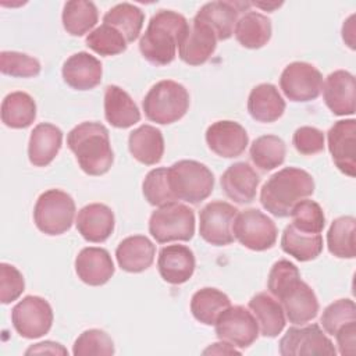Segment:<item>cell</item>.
Masks as SVG:
<instances>
[{
    "instance_id": "6da1fadb",
    "label": "cell",
    "mask_w": 356,
    "mask_h": 356,
    "mask_svg": "<svg viewBox=\"0 0 356 356\" xmlns=\"http://www.w3.org/2000/svg\"><path fill=\"white\" fill-rule=\"evenodd\" d=\"M189 31L188 19L172 10H160L149 21L139 39V50L153 65H167L174 61L177 49Z\"/></svg>"
},
{
    "instance_id": "7a4b0ae2",
    "label": "cell",
    "mask_w": 356,
    "mask_h": 356,
    "mask_svg": "<svg viewBox=\"0 0 356 356\" xmlns=\"http://www.w3.org/2000/svg\"><path fill=\"white\" fill-rule=\"evenodd\" d=\"M67 146L88 175L106 174L114 161L108 129L96 121H85L67 135Z\"/></svg>"
},
{
    "instance_id": "3957f363",
    "label": "cell",
    "mask_w": 356,
    "mask_h": 356,
    "mask_svg": "<svg viewBox=\"0 0 356 356\" xmlns=\"http://www.w3.org/2000/svg\"><path fill=\"white\" fill-rule=\"evenodd\" d=\"M314 192L313 177L298 167H285L274 172L260 189L261 206L275 217H288L292 207L312 196Z\"/></svg>"
},
{
    "instance_id": "277c9868",
    "label": "cell",
    "mask_w": 356,
    "mask_h": 356,
    "mask_svg": "<svg viewBox=\"0 0 356 356\" xmlns=\"http://www.w3.org/2000/svg\"><path fill=\"white\" fill-rule=\"evenodd\" d=\"M168 185L177 200L197 204L214 189V175L207 165L196 160H179L167 167Z\"/></svg>"
},
{
    "instance_id": "5b68a950",
    "label": "cell",
    "mask_w": 356,
    "mask_h": 356,
    "mask_svg": "<svg viewBox=\"0 0 356 356\" xmlns=\"http://www.w3.org/2000/svg\"><path fill=\"white\" fill-rule=\"evenodd\" d=\"M142 107L147 120L157 124H172L189 108V93L184 85L164 79L154 83L145 95Z\"/></svg>"
},
{
    "instance_id": "8992f818",
    "label": "cell",
    "mask_w": 356,
    "mask_h": 356,
    "mask_svg": "<svg viewBox=\"0 0 356 356\" xmlns=\"http://www.w3.org/2000/svg\"><path fill=\"white\" fill-rule=\"evenodd\" d=\"M75 216V202L61 189L43 192L33 207V221L39 231L46 235H61L67 232Z\"/></svg>"
},
{
    "instance_id": "52a82bcc",
    "label": "cell",
    "mask_w": 356,
    "mask_h": 356,
    "mask_svg": "<svg viewBox=\"0 0 356 356\" xmlns=\"http://www.w3.org/2000/svg\"><path fill=\"white\" fill-rule=\"evenodd\" d=\"M149 232L159 243L191 241L195 235V213L178 202L160 206L149 218Z\"/></svg>"
},
{
    "instance_id": "ba28073f",
    "label": "cell",
    "mask_w": 356,
    "mask_h": 356,
    "mask_svg": "<svg viewBox=\"0 0 356 356\" xmlns=\"http://www.w3.org/2000/svg\"><path fill=\"white\" fill-rule=\"evenodd\" d=\"M232 234L245 248L263 252L275 245L278 229L267 214L257 209H246L236 214L232 222Z\"/></svg>"
},
{
    "instance_id": "9c48e42d",
    "label": "cell",
    "mask_w": 356,
    "mask_h": 356,
    "mask_svg": "<svg viewBox=\"0 0 356 356\" xmlns=\"http://www.w3.org/2000/svg\"><path fill=\"white\" fill-rule=\"evenodd\" d=\"M11 321L14 330L22 338H40L51 328L53 309L46 299L28 295L13 307Z\"/></svg>"
},
{
    "instance_id": "30bf717a",
    "label": "cell",
    "mask_w": 356,
    "mask_h": 356,
    "mask_svg": "<svg viewBox=\"0 0 356 356\" xmlns=\"http://www.w3.org/2000/svg\"><path fill=\"white\" fill-rule=\"evenodd\" d=\"M216 335L235 348H249L259 337V325L252 312L243 306H228L214 323Z\"/></svg>"
},
{
    "instance_id": "8fae6325",
    "label": "cell",
    "mask_w": 356,
    "mask_h": 356,
    "mask_svg": "<svg viewBox=\"0 0 356 356\" xmlns=\"http://www.w3.org/2000/svg\"><path fill=\"white\" fill-rule=\"evenodd\" d=\"M282 356H335L332 341L324 334L318 324L291 327L280 341Z\"/></svg>"
},
{
    "instance_id": "7c38bea8",
    "label": "cell",
    "mask_w": 356,
    "mask_h": 356,
    "mask_svg": "<svg viewBox=\"0 0 356 356\" xmlns=\"http://www.w3.org/2000/svg\"><path fill=\"white\" fill-rule=\"evenodd\" d=\"M280 88L291 102H310L321 93L323 75L310 63L293 61L281 72Z\"/></svg>"
},
{
    "instance_id": "4fadbf2b",
    "label": "cell",
    "mask_w": 356,
    "mask_h": 356,
    "mask_svg": "<svg viewBox=\"0 0 356 356\" xmlns=\"http://www.w3.org/2000/svg\"><path fill=\"white\" fill-rule=\"evenodd\" d=\"M238 209L228 202L214 200L199 211V234L210 245L227 246L234 242L232 222Z\"/></svg>"
},
{
    "instance_id": "5bb4252c",
    "label": "cell",
    "mask_w": 356,
    "mask_h": 356,
    "mask_svg": "<svg viewBox=\"0 0 356 356\" xmlns=\"http://www.w3.org/2000/svg\"><path fill=\"white\" fill-rule=\"evenodd\" d=\"M289 323L303 325L318 313V300L314 291L302 280L296 278L277 296Z\"/></svg>"
},
{
    "instance_id": "9a60e30c",
    "label": "cell",
    "mask_w": 356,
    "mask_h": 356,
    "mask_svg": "<svg viewBox=\"0 0 356 356\" xmlns=\"http://www.w3.org/2000/svg\"><path fill=\"white\" fill-rule=\"evenodd\" d=\"M328 150L335 167L348 177L356 174V121H337L327 134Z\"/></svg>"
},
{
    "instance_id": "2e32d148",
    "label": "cell",
    "mask_w": 356,
    "mask_h": 356,
    "mask_svg": "<svg viewBox=\"0 0 356 356\" xmlns=\"http://www.w3.org/2000/svg\"><path fill=\"white\" fill-rule=\"evenodd\" d=\"M252 6L249 1H210L199 8L193 19L206 24L217 40H227L234 35L239 14Z\"/></svg>"
},
{
    "instance_id": "e0dca14e",
    "label": "cell",
    "mask_w": 356,
    "mask_h": 356,
    "mask_svg": "<svg viewBox=\"0 0 356 356\" xmlns=\"http://www.w3.org/2000/svg\"><path fill=\"white\" fill-rule=\"evenodd\" d=\"M206 143L217 156L234 159L245 152L249 143V136L246 129L239 122L221 120L213 122L207 128Z\"/></svg>"
},
{
    "instance_id": "ac0fdd59",
    "label": "cell",
    "mask_w": 356,
    "mask_h": 356,
    "mask_svg": "<svg viewBox=\"0 0 356 356\" xmlns=\"http://www.w3.org/2000/svg\"><path fill=\"white\" fill-rule=\"evenodd\" d=\"M323 99L335 115L355 114V76L345 70H337L323 83Z\"/></svg>"
},
{
    "instance_id": "d6986e66",
    "label": "cell",
    "mask_w": 356,
    "mask_h": 356,
    "mask_svg": "<svg viewBox=\"0 0 356 356\" xmlns=\"http://www.w3.org/2000/svg\"><path fill=\"white\" fill-rule=\"evenodd\" d=\"M195 266V254L185 245H167L159 252L157 270L160 277L168 284L179 285L189 281Z\"/></svg>"
},
{
    "instance_id": "ffe728a7",
    "label": "cell",
    "mask_w": 356,
    "mask_h": 356,
    "mask_svg": "<svg viewBox=\"0 0 356 356\" xmlns=\"http://www.w3.org/2000/svg\"><path fill=\"white\" fill-rule=\"evenodd\" d=\"M114 263L110 253L103 248H83L75 257V273L78 278L90 285L100 286L114 275Z\"/></svg>"
},
{
    "instance_id": "44dd1931",
    "label": "cell",
    "mask_w": 356,
    "mask_h": 356,
    "mask_svg": "<svg viewBox=\"0 0 356 356\" xmlns=\"http://www.w3.org/2000/svg\"><path fill=\"white\" fill-rule=\"evenodd\" d=\"M64 82L76 90H89L102 81V63L88 51H78L70 56L63 64Z\"/></svg>"
},
{
    "instance_id": "7402d4cb",
    "label": "cell",
    "mask_w": 356,
    "mask_h": 356,
    "mask_svg": "<svg viewBox=\"0 0 356 356\" xmlns=\"http://www.w3.org/2000/svg\"><path fill=\"white\" fill-rule=\"evenodd\" d=\"M224 193L239 204L252 203L260 184L259 174L245 161L229 165L220 179Z\"/></svg>"
},
{
    "instance_id": "603a6c76",
    "label": "cell",
    "mask_w": 356,
    "mask_h": 356,
    "mask_svg": "<svg viewBox=\"0 0 356 356\" xmlns=\"http://www.w3.org/2000/svg\"><path fill=\"white\" fill-rule=\"evenodd\" d=\"M114 213L103 203H90L78 211L76 229L88 242L102 243L114 231Z\"/></svg>"
},
{
    "instance_id": "cb8c5ba5",
    "label": "cell",
    "mask_w": 356,
    "mask_h": 356,
    "mask_svg": "<svg viewBox=\"0 0 356 356\" xmlns=\"http://www.w3.org/2000/svg\"><path fill=\"white\" fill-rule=\"evenodd\" d=\"M217 46V38L214 32L203 22L192 19L189 31L178 46L179 58L189 65L204 64Z\"/></svg>"
},
{
    "instance_id": "d4e9b609",
    "label": "cell",
    "mask_w": 356,
    "mask_h": 356,
    "mask_svg": "<svg viewBox=\"0 0 356 356\" xmlns=\"http://www.w3.org/2000/svg\"><path fill=\"white\" fill-rule=\"evenodd\" d=\"M156 246L145 235H132L122 239L115 249V259L121 270L127 273H142L154 260Z\"/></svg>"
},
{
    "instance_id": "484cf974",
    "label": "cell",
    "mask_w": 356,
    "mask_h": 356,
    "mask_svg": "<svg viewBox=\"0 0 356 356\" xmlns=\"http://www.w3.org/2000/svg\"><path fill=\"white\" fill-rule=\"evenodd\" d=\"M63 145V131L50 124H38L29 136L28 159L35 167L49 165L58 154Z\"/></svg>"
},
{
    "instance_id": "4316f807",
    "label": "cell",
    "mask_w": 356,
    "mask_h": 356,
    "mask_svg": "<svg viewBox=\"0 0 356 356\" xmlns=\"http://www.w3.org/2000/svg\"><path fill=\"white\" fill-rule=\"evenodd\" d=\"M104 117L110 125L125 129L139 122L140 111L124 89L108 85L104 90Z\"/></svg>"
},
{
    "instance_id": "83f0119b",
    "label": "cell",
    "mask_w": 356,
    "mask_h": 356,
    "mask_svg": "<svg viewBox=\"0 0 356 356\" xmlns=\"http://www.w3.org/2000/svg\"><path fill=\"white\" fill-rule=\"evenodd\" d=\"M128 149L135 160L145 165L157 164L164 154V138L159 128L140 125L128 136Z\"/></svg>"
},
{
    "instance_id": "f1b7e54d",
    "label": "cell",
    "mask_w": 356,
    "mask_h": 356,
    "mask_svg": "<svg viewBox=\"0 0 356 356\" xmlns=\"http://www.w3.org/2000/svg\"><path fill=\"white\" fill-rule=\"evenodd\" d=\"M248 306L253 313L263 337L275 338L281 334L285 327V313L277 299L267 292H259L250 298Z\"/></svg>"
},
{
    "instance_id": "f546056e",
    "label": "cell",
    "mask_w": 356,
    "mask_h": 356,
    "mask_svg": "<svg viewBox=\"0 0 356 356\" xmlns=\"http://www.w3.org/2000/svg\"><path fill=\"white\" fill-rule=\"evenodd\" d=\"M248 111L254 121L274 122L285 111V100L273 83L254 86L248 97Z\"/></svg>"
},
{
    "instance_id": "4dcf8cb0",
    "label": "cell",
    "mask_w": 356,
    "mask_h": 356,
    "mask_svg": "<svg viewBox=\"0 0 356 356\" xmlns=\"http://www.w3.org/2000/svg\"><path fill=\"white\" fill-rule=\"evenodd\" d=\"M271 21L267 15L257 11H248L239 17L234 35L238 43L246 49H260L271 38Z\"/></svg>"
},
{
    "instance_id": "1f68e13d",
    "label": "cell",
    "mask_w": 356,
    "mask_h": 356,
    "mask_svg": "<svg viewBox=\"0 0 356 356\" xmlns=\"http://www.w3.org/2000/svg\"><path fill=\"white\" fill-rule=\"evenodd\" d=\"M36 118V103L26 92H11L1 102V121L4 125L22 129Z\"/></svg>"
},
{
    "instance_id": "d6a6232c",
    "label": "cell",
    "mask_w": 356,
    "mask_h": 356,
    "mask_svg": "<svg viewBox=\"0 0 356 356\" xmlns=\"http://www.w3.org/2000/svg\"><path fill=\"white\" fill-rule=\"evenodd\" d=\"M281 249L298 261L314 260L323 250V236L321 234L300 232L289 224L281 235Z\"/></svg>"
},
{
    "instance_id": "836d02e7",
    "label": "cell",
    "mask_w": 356,
    "mask_h": 356,
    "mask_svg": "<svg viewBox=\"0 0 356 356\" xmlns=\"http://www.w3.org/2000/svg\"><path fill=\"white\" fill-rule=\"evenodd\" d=\"M228 306H231L229 298L222 291L210 286L196 291L191 299L193 317L204 325H214L217 317Z\"/></svg>"
},
{
    "instance_id": "e575fe53",
    "label": "cell",
    "mask_w": 356,
    "mask_h": 356,
    "mask_svg": "<svg viewBox=\"0 0 356 356\" xmlns=\"http://www.w3.org/2000/svg\"><path fill=\"white\" fill-rule=\"evenodd\" d=\"M99 11L93 1L71 0L64 4L61 21L67 33L72 36H82L96 25Z\"/></svg>"
},
{
    "instance_id": "d590c367",
    "label": "cell",
    "mask_w": 356,
    "mask_h": 356,
    "mask_svg": "<svg viewBox=\"0 0 356 356\" xmlns=\"http://www.w3.org/2000/svg\"><path fill=\"white\" fill-rule=\"evenodd\" d=\"M145 22L143 11L131 3H118L103 17V24L118 29L128 43L138 39Z\"/></svg>"
},
{
    "instance_id": "8d00e7d4",
    "label": "cell",
    "mask_w": 356,
    "mask_h": 356,
    "mask_svg": "<svg viewBox=\"0 0 356 356\" xmlns=\"http://www.w3.org/2000/svg\"><path fill=\"white\" fill-rule=\"evenodd\" d=\"M356 220L353 216H342L335 218L327 232V246L331 254L339 259H353L355 250Z\"/></svg>"
},
{
    "instance_id": "74e56055",
    "label": "cell",
    "mask_w": 356,
    "mask_h": 356,
    "mask_svg": "<svg viewBox=\"0 0 356 356\" xmlns=\"http://www.w3.org/2000/svg\"><path fill=\"white\" fill-rule=\"evenodd\" d=\"M249 154L252 163L257 168L261 171H271L284 163L286 146L277 135H263L253 140Z\"/></svg>"
},
{
    "instance_id": "f35d334b",
    "label": "cell",
    "mask_w": 356,
    "mask_h": 356,
    "mask_svg": "<svg viewBox=\"0 0 356 356\" xmlns=\"http://www.w3.org/2000/svg\"><path fill=\"white\" fill-rule=\"evenodd\" d=\"M86 46L100 56H117L127 50L128 42L124 35L111 25L102 24L86 36Z\"/></svg>"
},
{
    "instance_id": "ab89813d",
    "label": "cell",
    "mask_w": 356,
    "mask_h": 356,
    "mask_svg": "<svg viewBox=\"0 0 356 356\" xmlns=\"http://www.w3.org/2000/svg\"><path fill=\"white\" fill-rule=\"evenodd\" d=\"M292 225L305 234H321L325 227V216L321 206L310 199H302L292 210Z\"/></svg>"
},
{
    "instance_id": "60d3db41",
    "label": "cell",
    "mask_w": 356,
    "mask_h": 356,
    "mask_svg": "<svg viewBox=\"0 0 356 356\" xmlns=\"http://www.w3.org/2000/svg\"><path fill=\"white\" fill-rule=\"evenodd\" d=\"M142 192L145 199L152 206L160 207V206L177 202L168 185L167 167H159L149 171L143 179Z\"/></svg>"
},
{
    "instance_id": "b9f144b4",
    "label": "cell",
    "mask_w": 356,
    "mask_h": 356,
    "mask_svg": "<svg viewBox=\"0 0 356 356\" xmlns=\"http://www.w3.org/2000/svg\"><path fill=\"white\" fill-rule=\"evenodd\" d=\"M72 353L75 356H92V355H106L114 353V342L110 335L97 328H90L83 331L74 342Z\"/></svg>"
},
{
    "instance_id": "7bdbcfd3",
    "label": "cell",
    "mask_w": 356,
    "mask_h": 356,
    "mask_svg": "<svg viewBox=\"0 0 356 356\" xmlns=\"http://www.w3.org/2000/svg\"><path fill=\"white\" fill-rule=\"evenodd\" d=\"M42 67L38 58L19 51L0 53V71L15 78H32L39 75Z\"/></svg>"
},
{
    "instance_id": "ee69618b",
    "label": "cell",
    "mask_w": 356,
    "mask_h": 356,
    "mask_svg": "<svg viewBox=\"0 0 356 356\" xmlns=\"http://www.w3.org/2000/svg\"><path fill=\"white\" fill-rule=\"evenodd\" d=\"M320 321L327 334L335 335L341 327L356 321L355 302L352 299H338L332 302L324 309Z\"/></svg>"
},
{
    "instance_id": "f6af8a7d",
    "label": "cell",
    "mask_w": 356,
    "mask_h": 356,
    "mask_svg": "<svg viewBox=\"0 0 356 356\" xmlns=\"http://www.w3.org/2000/svg\"><path fill=\"white\" fill-rule=\"evenodd\" d=\"M25 289V281L21 271L7 263L0 264V302L8 305L17 300Z\"/></svg>"
},
{
    "instance_id": "bcb514c9",
    "label": "cell",
    "mask_w": 356,
    "mask_h": 356,
    "mask_svg": "<svg viewBox=\"0 0 356 356\" xmlns=\"http://www.w3.org/2000/svg\"><path fill=\"white\" fill-rule=\"evenodd\" d=\"M296 278H300L299 268L292 261L286 259H281L273 264L268 273L267 288L270 293L277 298L278 293Z\"/></svg>"
},
{
    "instance_id": "7dc6e473",
    "label": "cell",
    "mask_w": 356,
    "mask_h": 356,
    "mask_svg": "<svg viewBox=\"0 0 356 356\" xmlns=\"http://www.w3.org/2000/svg\"><path fill=\"white\" fill-rule=\"evenodd\" d=\"M324 134L314 127H300L293 132L292 145L293 147L305 156H313L324 150Z\"/></svg>"
},
{
    "instance_id": "c3c4849f",
    "label": "cell",
    "mask_w": 356,
    "mask_h": 356,
    "mask_svg": "<svg viewBox=\"0 0 356 356\" xmlns=\"http://www.w3.org/2000/svg\"><path fill=\"white\" fill-rule=\"evenodd\" d=\"M335 339L338 345V350L343 356H353L355 355V345H356V321L349 323L341 327L335 332Z\"/></svg>"
},
{
    "instance_id": "681fc988",
    "label": "cell",
    "mask_w": 356,
    "mask_h": 356,
    "mask_svg": "<svg viewBox=\"0 0 356 356\" xmlns=\"http://www.w3.org/2000/svg\"><path fill=\"white\" fill-rule=\"evenodd\" d=\"M31 353H50V355H68L67 349L57 342L53 341H44V342H39L32 345L31 348L26 349L25 355H31Z\"/></svg>"
},
{
    "instance_id": "f907efd6",
    "label": "cell",
    "mask_w": 356,
    "mask_h": 356,
    "mask_svg": "<svg viewBox=\"0 0 356 356\" xmlns=\"http://www.w3.org/2000/svg\"><path fill=\"white\" fill-rule=\"evenodd\" d=\"M209 353H214V355H239L241 352L236 350L235 346H232L231 343L221 341V342H216L211 343L207 349L203 350V355H209Z\"/></svg>"
},
{
    "instance_id": "816d5d0a",
    "label": "cell",
    "mask_w": 356,
    "mask_h": 356,
    "mask_svg": "<svg viewBox=\"0 0 356 356\" xmlns=\"http://www.w3.org/2000/svg\"><path fill=\"white\" fill-rule=\"evenodd\" d=\"M353 18H355V15H350L342 26V38L350 49H355V33H353L355 32V24H353Z\"/></svg>"
},
{
    "instance_id": "f5cc1de1",
    "label": "cell",
    "mask_w": 356,
    "mask_h": 356,
    "mask_svg": "<svg viewBox=\"0 0 356 356\" xmlns=\"http://www.w3.org/2000/svg\"><path fill=\"white\" fill-rule=\"evenodd\" d=\"M252 6H256L264 11H268V13H273L275 8L281 7L282 3H252Z\"/></svg>"
}]
</instances>
